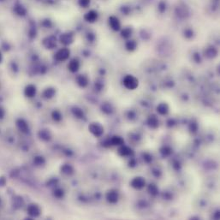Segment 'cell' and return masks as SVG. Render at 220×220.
I'll return each instance as SVG.
<instances>
[{
    "label": "cell",
    "instance_id": "cell-26",
    "mask_svg": "<svg viewBox=\"0 0 220 220\" xmlns=\"http://www.w3.org/2000/svg\"><path fill=\"white\" fill-rule=\"evenodd\" d=\"M54 194H55V196L58 197V198H60V197H62V196H63V190H61V189H57V190H56V192Z\"/></svg>",
    "mask_w": 220,
    "mask_h": 220
},
{
    "label": "cell",
    "instance_id": "cell-12",
    "mask_svg": "<svg viewBox=\"0 0 220 220\" xmlns=\"http://www.w3.org/2000/svg\"><path fill=\"white\" fill-rule=\"evenodd\" d=\"M14 11L15 12V14H17L18 15H24L27 12L25 7L22 4H16L14 8Z\"/></svg>",
    "mask_w": 220,
    "mask_h": 220
},
{
    "label": "cell",
    "instance_id": "cell-5",
    "mask_svg": "<svg viewBox=\"0 0 220 220\" xmlns=\"http://www.w3.org/2000/svg\"><path fill=\"white\" fill-rule=\"evenodd\" d=\"M28 212L29 213V215H31L32 217H38L40 213V209L37 205H30L28 208Z\"/></svg>",
    "mask_w": 220,
    "mask_h": 220
},
{
    "label": "cell",
    "instance_id": "cell-13",
    "mask_svg": "<svg viewBox=\"0 0 220 220\" xmlns=\"http://www.w3.org/2000/svg\"><path fill=\"white\" fill-rule=\"evenodd\" d=\"M77 83L81 87H86L87 85V78L86 76H84V75H79L77 77Z\"/></svg>",
    "mask_w": 220,
    "mask_h": 220
},
{
    "label": "cell",
    "instance_id": "cell-18",
    "mask_svg": "<svg viewBox=\"0 0 220 220\" xmlns=\"http://www.w3.org/2000/svg\"><path fill=\"white\" fill-rule=\"evenodd\" d=\"M149 125L153 128H156L158 126V120L154 116H152L149 118Z\"/></svg>",
    "mask_w": 220,
    "mask_h": 220
},
{
    "label": "cell",
    "instance_id": "cell-11",
    "mask_svg": "<svg viewBox=\"0 0 220 220\" xmlns=\"http://www.w3.org/2000/svg\"><path fill=\"white\" fill-rule=\"evenodd\" d=\"M60 40H61V43L64 44V45H68V44H70L72 43L73 41V37L69 34H63L61 37H60Z\"/></svg>",
    "mask_w": 220,
    "mask_h": 220
},
{
    "label": "cell",
    "instance_id": "cell-2",
    "mask_svg": "<svg viewBox=\"0 0 220 220\" xmlns=\"http://www.w3.org/2000/svg\"><path fill=\"white\" fill-rule=\"evenodd\" d=\"M69 57V50L67 48H63L56 53L55 59L57 61H64Z\"/></svg>",
    "mask_w": 220,
    "mask_h": 220
},
{
    "label": "cell",
    "instance_id": "cell-4",
    "mask_svg": "<svg viewBox=\"0 0 220 220\" xmlns=\"http://www.w3.org/2000/svg\"><path fill=\"white\" fill-rule=\"evenodd\" d=\"M132 186L137 189H140V188H142L144 186H145V180L142 178V177H135L132 182H131Z\"/></svg>",
    "mask_w": 220,
    "mask_h": 220
},
{
    "label": "cell",
    "instance_id": "cell-22",
    "mask_svg": "<svg viewBox=\"0 0 220 220\" xmlns=\"http://www.w3.org/2000/svg\"><path fill=\"white\" fill-rule=\"evenodd\" d=\"M90 3V0H79V4L80 6L86 8L88 6V4Z\"/></svg>",
    "mask_w": 220,
    "mask_h": 220
},
{
    "label": "cell",
    "instance_id": "cell-16",
    "mask_svg": "<svg viewBox=\"0 0 220 220\" xmlns=\"http://www.w3.org/2000/svg\"><path fill=\"white\" fill-rule=\"evenodd\" d=\"M168 110H169L168 106H167L166 104H165V103H162V104H160V105L158 106V111H159L160 114H162V115L166 114V113L168 112Z\"/></svg>",
    "mask_w": 220,
    "mask_h": 220
},
{
    "label": "cell",
    "instance_id": "cell-10",
    "mask_svg": "<svg viewBox=\"0 0 220 220\" xmlns=\"http://www.w3.org/2000/svg\"><path fill=\"white\" fill-rule=\"evenodd\" d=\"M69 69L71 71V72H76L79 68H80V63L78 62V60L76 59H73L69 63V66H68Z\"/></svg>",
    "mask_w": 220,
    "mask_h": 220
},
{
    "label": "cell",
    "instance_id": "cell-20",
    "mask_svg": "<svg viewBox=\"0 0 220 220\" xmlns=\"http://www.w3.org/2000/svg\"><path fill=\"white\" fill-rule=\"evenodd\" d=\"M135 46H136V43H135L134 40L129 41V42L127 43V48H128V50L132 51V50H134V49L135 48Z\"/></svg>",
    "mask_w": 220,
    "mask_h": 220
},
{
    "label": "cell",
    "instance_id": "cell-19",
    "mask_svg": "<svg viewBox=\"0 0 220 220\" xmlns=\"http://www.w3.org/2000/svg\"><path fill=\"white\" fill-rule=\"evenodd\" d=\"M54 94H55L54 89H52V88H47V89L44 92V96L46 97V98H51V97H52V96L54 95Z\"/></svg>",
    "mask_w": 220,
    "mask_h": 220
},
{
    "label": "cell",
    "instance_id": "cell-23",
    "mask_svg": "<svg viewBox=\"0 0 220 220\" xmlns=\"http://www.w3.org/2000/svg\"><path fill=\"white\" fill-rule=\"evenodd\" d=\"M52 117H53V119L56 120V121H60L61 120V118H62V116H61V114L58 112V111H54L53 113H52Z\"/></svg>",
    "mask_w": 220,
    "mask_h": 220
},
{
    "label": "cell",
    "instance_id": "cell-7",
    "mask_svg": "<svg viewBox=\"0 0 220 220\" xmlns=\"http://www.w3.org/2000/svg\"><path fill=\"white\" fill-rule=\"evenodd\" d=\"M109 23H110V26L111 27V28L113 30H119L120 29V22L118 21V19L115 16H111L109 19Z\"/></svg>",
    "mask_w": 220,
    "mask_h": 220
},
{
    "label": "cell",
    "instance_id": "cell-24",
    "mask_svg": "<svg viewBox=\"0 0 220 220\" xmlns=\"http://www.w3.org/2000/svg\"><path fill=\"white\" fill-rule=\"evenodd\" d=\"M149 191H150L151 194H156L157 192H158V189H157V188H156V186H155L154 184H152V185L149 186Z\"/></svg>",
    "mask_w": 220,
    "mask_h": 220
},
{
    "label": "cell",
    "instance_id": "cell-3",
    "mask_svg": "<svg viewBox=\"0 0 220 220\" xmlns=\"http://www.w3.org/2000/svg\"><path fill=\"white\" fill-rule=\"evenodd\" d=\"M89 130L95 135V136H100L103 134V128L98 124V123H92L89 126Z\"/></svg>",
    "mask_w": 220,
    "mask_h": 220
},
{
    "label": "cell",
    "instance_id": "cell-21",
    "mask_svg": "<svg viewBox=\"0 0 220 220\" xmlns=\"http://www.w3.org/2000/svg\"><path fill=\"white\" fill-rule=\"evenodd\" d=\"M131 30L129 28H125L122 32V36L124 38H129L131 34Z\"/></svg>",
    "mask_w": 220,
    "mask_h": 220
},
{
    "label": "cell",
    "instance_id": "cell-27",
    "mask_svg": "<svg viewBox=\"0 0 220 220\" xmlns=\"http://www.w3.org/2000/svg\"><path fill=\"white\" fill-rule=\"evenodd\" d=\"M3 114H4L3 110H2V109H0V118H2L3 116Z\"/></svg>",
    "mask_w": 220,
    "mask_h": 220
},
{
    "label": "cell",
    "instance_id": "cell-25",
    "mask_svg": "<svg viewBox=\"0 0 220 220\" xmlns=\"http://www.w3.org/2000/svg\"><path fill=\"white\" fill-rule=\"evenodd\" d=\"M74 113L77 116V117H81L82 116H83V113H82V111L80 110V109H77V108H75V109H74Z\"/></svg>",
    "mask_w": 220,
    "mask_h": 220
},
{
    "label": "cell",
    "instance_id": "cell-14",
    "mask_svg": "<svg viewBox=\"0 0 220 220\" xmlns=\"http://www.w3.org/2000/svg\"><path fill=\"white\" fill-rule=\"evenodd\" d=\"M132 153V150L129 148L128 147H122L119 149V154L122 156H128Z\"/></svg>",
    "mask_w": 220,
    "mask_h": 220
},
{
    "label": "cell",
    "instance_id": "cell-1",
    "mask_svg": "<svg viewBox=\"0 0 220 220\" xmlns=\"http://www.w3.org/2000/svg\"><path fill=\"white\" fill-rule=\"evenodd\" d=\"M123 84L128 89L133 90L138 87V80L132 75H127L123 80Z\"/></svg>",
    "mask_w": 220,
    "mask_h": 220
},
{
    "label": "cell",
    "instance_id": "cell-15",
    "mask_svg": "<svg viewBox=\"0 0 220 220\" xmlns=\"http://www.w3.org/2000/svg\"><path fill=\"white\" fill-rule=\"evenodd\" d=\"M17 126H18L19 129H21V130L23 131V132H26V131L28 129V124H27L26 122L23 121V120H19V121L17 122Z\"/></svg>",
    "mask_w": 220,
    "mask_h": 220
},
{
    "label": "cell",
    "instance_id": "cell-8",
    "mask_svg": "<svg viewBox=\"0 0 220 220\" xmlns=\"http://www.w3.org/2000/svg\"><path fill=\"white\" fill-rule=\"evenodd\" d=\"M107 200L110 203H116L118 200V194L114 191V190H110L107 194Z\"/></svg>",
    "mask_w": 220,
    "mask_h": 220
},
{
    "label": "cell",
    "instance_id": "cell-9",
    "mask_svg": "<svg viewBox=\"0 0 220 220\" xmlns=\"http://www.w3.org/2000/svg\"><path fill=\"white\" fill-rule=\"evenodd\" d=\"M24 93H25V95H26L27 97H30V98H31V97H33V96L35 95V94H36V88H35V87L33 86V85H28V87H26Z\"/></svg>",
    "mask_w": 220,
    "mask_h": 220
},
{
    "label": "cell",
    "instance_id": "cell-6",
    "mask_svg": "<svg viewBox=\"0 0 220 220\" xmlns=\"http://www.w3.org/2000/svg\"><path fill=\"white\" fill-rule=\"evenodd\" d=\"M85 20L87 22H94L97 20L98 18V14L97 12L94 11V10H91L89 12H87L86 15H85Z\"/></svg>",
    "mask_w": 220,
    "mask_h": 220
},
{
    "label": "cell",
    "instance_id": "cell-17",
    "mask_svg": "<svg viewBox=\"0 0 220 220\" xmlns=\"http://www.w3.org/2000/svg\"><path fill=\"white\" fill-rule=\"evenodd\" d=\"M111 143L113 145H122L123 143V140L119 136H114L111 139Z\"/></svg>",
    "mask_w": 220,
    "mask_h": 220
},
{
    "label": "cell",
    "instance_id": "cell-28",
    "mask_svg": "<svg viewBox=\"0 0 220 220\" xmlns=\"http://www.w3.org/2000/svg\"><path fill=\"white\" fill-rule=\"evenodd\" d=\"M2 61V55H1V53H0V62Z\"/></svg>",
    "mask_w": 220,
    "mask_h": 220
}]
</instances>
